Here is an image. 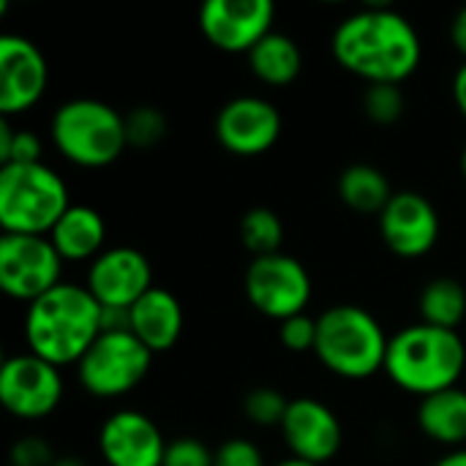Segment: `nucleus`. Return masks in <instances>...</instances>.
Segmentation results:
<instances>
[{
	"instance_id": "1",
	"label": "nucleus",
	"mask_w": 466,
	"mask_h": 466,
	"mask_svg": "<svg viewBox=\"0 0 466 466\" xmlns=\"http://www.w3.org/2000/svg\"><path fill=\"white\" fill-rule=\"evenodd\" d=\"M333 57L369 85H401L423 57L415 25L388 5L350 14L333 33Z\"/></svg>"
},
{
	"instance_id": "2",
	"label": "nucleus",
	"mask_w": 466,
	"mask_h": 466,
	"mask_svg": "<svg viewBox=\"0 0 466 466\" xmlns=\"http://www.w3.org/2000/svg\"><path fill=\"white\" fill-rule=\"evenodd\" d=\"M104 333V309L82 284H57L25 311L27 352L52 366H76Z\"/></svg>"
},
{
	"instance_id": "3",
	"label": "nucleus",
	"mask_w": 466,
	"mask_h": 466,
	"mask_svg": "<svg viewBox=\"0 0 466 466\" xmlns=\"http://www.w3.org/2000/svg\"><path fill=\"white\" fill-rule=\"evenodd\" d=\"M464 366L466 347L459 330H442L426 322L399 330L385 358V374L393 385L420 399L456 388Z\"/></svg>"
},
{
	"instance_id": "4",
	"label": "nucleus",
	"mask_w": 466,
	"mask_h": 466,
	"mask_svg": "<svg viewBox=\"0 0 466 466\" xmlns=\"http://www.w3.org/2000/svg\"><path fill=\"white\" fill-rule=\"evenodd\" d=\"M390 339L385 336L377 317L360 306H333L317 317V347L319 363L341 380H369L385 371Z\"/></svg>"
},
{
	"instance_id": "5",
	"label": "nucleus",
	"mask_w": 466,
	"mask_h": 466,
	"mask_svg": "<svg viewBox=\"0 0 466 466\" xmlns=\"http://www.w3.org/2000/svg\"><path fill=\"white\" fill-rule=\"evenodd\" d=\"M71 208L66 180L41 164H5L0 169L3 235L46 238Z\"/></svg>"
},
{
	"instance_id": "6",
	"label": "nucleus",
	"mask_w": 466,
	"mask_h": 466,
	"mask_svg": "<svg viewBox=\"0 0 466 466\" xmlns=\"http://www.w3.org/2000/svg\"><path fill=\"white\" fill-rule=\"evenodd\" d=\"M57 153L85 169H101L128 147L126 120L117 109L96 98H74L57 106L49 126Z\"/></svg>"
},
{
	"instance_id": "7",
	"label": "nucleus",
	"mask_w": 466,
	"mask_h": 466,
	"mask_svg": "<svg viewBox=\"0 0 466 466\" xmlns=\"http://www.w3.org/2000/svg\"><path fill=\"white\" fill-rule=\"evenodd\" d=\"M150 363L153 352L128 328L104 330L76 363V377L90 396L120 399L147 377Z\"/></svg>"
},
{
	"instance_id": "8",
	"label": "nucleus",
	"mask_w": 466,
	"mask_h": 466,
	"mask_svg": "<svg viewBox=\"0 0 466 466\" xmlns=\"http://www.w3.org/2000/svg\"><path fill=\"white\" fill-rule=\"evenodd\" d=\"M246 298L268 319L284 322L306 314L311 300V276L300 259L284 251L254 257L246 270Z\"/></svg>"
},
{
	"instance_id": "9",
	"label": "nucleus",
	"mask_w": 466,
	"mask_h": 466,
	"mask_svg": "<svg viewBox=\"0 0 466 466\" xmlns=\"http://www.w3.org/2000/svg\"><path fill=\"white\" fill-rule=\"evenodd\" d=\"M63 259L49 238L3 235L0 238V289L22 303L52 292L60 281Z\"/></svg>"
},
{
	"instance_id": "10",
	"label": "nucleus",
	"mask_w": 466,
	"mask_h": 466,
	"mask_svg": "<svg viewBox=\"0 0 466 466\" xmlns=\"http://www.w3.org/2000/svg\"><path fill=\"white\" fill-rule=\"evenodd\" d=\"M63 399L60 369L33 352L14 355L0 369V401L19 420L49 418Z\"/></svg>"
},
{
	"instance_id": "11",
	"label": "nucleus",
	"mask_w": 466,
	"mask_h": 466,
	"mask_svg": "<svg viewBox=\"0 0 466 466\" xmlns=\"http://www.w3.org/2000/svg\"><path fill=\"white\" fill-rule=\"evenodd\" d=\"M85 287L104 311H131V306L153 289V268L142 251L115 246L90 262Z\"/></svg>"
},
{
	"instance_id": "12",
	"label": "nucleus",
	"mask_w": 466,
	"mask_h": 466,
	"mask_svg": "<svg viewBox=\"0 0 466 466\" xmlns=\"http://www.w3.org/2000/svg\"><path fill=\"white\" fill-rule=\"evenodd\" d=\"M270 0H208L199 8L202 35L221 52H251L268 33H273Z\"/></svg>"
},
{
	"instance_id": "13",
	"label": "nucleus",
	"mask_w": 466,
	"mask_h": 466,
	"mask_svg": "<svg viewBox=\"0 0 466 466\" xmlns=\"http://www.w3.org/2000/svg\"><path fill=\"white\" fill-rule=\"evenodd\" d=\"M49 82L44 52L25 35H0V112L3 117L33 109Z\"/></svg>"
},
{
	"instance_id": "14",
	"label": "nucleus",
	"mask_w": 466,
	"mask_h": 466,
	"mask_svg": "<svg viewBox=\"0 0 466 466\" xmlns=\"http://www.w3.org/2000/svg\"><path fill=\"white\" fill-rule=\"evenodd\" d=\"M281 137L279 109L259 96H240L227 101L216 117V139L235 156H262Z\"/></svg>"
},
{
	"instance_id": "15",
	"label": "nucleus",
	"mask_w": 466,
	"mask_h": 466,
	"mask_svg": "<svg viewBox=\"0 0 466 466\" xmlns=\"http://www.w3.org/2000/svg\"><path fill=\"white\" fill-rule=\"evenodd\" d=\"M380 235L401 259L426 257L440 240V213L418 191H396L380 213Z\"/></svg>"
},
{
	"instance_id": "16",
	"label": "nucleus",
	"mask_w": 466,
	"mask_h": 466,
	"mask_svg": "<svg viewBox=\"0 0 466 466\" xmlns=\"http://www.w3.org/2000/svg\"><path fill=\"white\" fill-rule=\"evenodd\" d=\"M98 453L109 466H164L167 440L145 412L120 410L104 420Z\"/></svg>"
},
{
	"instance_id": "17",
	"label": "nucleus",
	"mask_w": 466,
	"mask_h": 466,
	"mask_svg": "<svg viewBox=\"0 0 466 466\" xmlns=\"http://www.w3.org/2000/svg\"><path fill=\"white\" fill-rule=\"evenodd\" d=\"M284 442L292 459L325 466L341 451V423L330 407L317 399H295L281 423Z\"/></svg>"
},
{
	"instance_id": "18",
	"label": "nucleus",
	"mask_w": 466,
	"mask_h": 466,
	"mask_svg": "<svg viewBox=\"0 0 466 466\" xmlns=\"http://www.w3.org/2000/svg\"><path fill=\"white\" fill-rule=\"evenodd\" d=\"M128 330L153 352H167L177 344L183 333V309L180 300L161 289L153 287L145 298H139L131 311H128Z\"/></svg>"
},
{
	"instance_id": "19",
	"label": "nucleus",
	"mask_w": 466,
	"mask_h": 466,
	"mask_svg": "<svg viewBox=\"0 0 466 466\" xmlns=\"http://www.w3.org/2000/svg\"><path fill=\"white\" fill-rule=\"evenodd\" d=\"M46 238L63 262H93L104 248L106 224L98 210L87 205H71Z\"/></svg>"
},
{
	"instance_id": "20",
	"label": "nucleus",
	"mask_w": 466,
	"mask_h": 466,
	"mask_svg": "<svg viewBox=\"0 0 466 466\" xmlns=\"http://www.w3.org/2000/svg\"><path fill=\"white\" fill-rule=\"evenodd\" d=\"M418 426L431 442L459 451L466 445V390L456 385L420 399Z\"/></svg>"
},
{
	"instance_id": "21",
	"label": "nucleus",
	"mask_w": 466,
	"mask_h": 466,
	"mask_svg": "<svg viewBox=\"0 0 466 466\" xmlns=\"http://www.w3.org/2000/svg\"><path fill=\"white\" fill-rule=\"evenodd\" d=\"M248 66L254 76L265 85L284 87L298 79L303 68V55L300 46L284 35V33H268L251 52H248Z\"/></svg>"
},
{
	"instance_id": "22",
	"label": "nucleus",
	"mask_w": 466,
	"mask_h": 466,
	"mask_svg": "<svg viewBox=\"0 0 466 466\" xmlns=\"http://www.w3.org/2000/svg\"><path fill=\"white\" fill-rule=\"evenodd\" d=\"M339 197L358 213H382L393 199V191L382 169L371 164H352L339 177Z\"/></svg>"
},
{
	"instance_id": "23",
	"label": "nucleus",
	"mask_w": 466,
	"mask_h": 466,
	"mask_svg": "<svg viewBox=\"0 0 466 466\" xmlns=\"http://www.w3.org/2000/svg\"><path fill=\"white\" fill-rule=\"evenodd\" d=\"M420 317L426 325L456 330L466 317V289L461 281L451 276H440L426 284L420 292Z\"/></svg>"
},
{
	"instance_id": "24",
	"label": "nucleus",
	"mask_w": 466,
	"mask_h": 466,
	"mask_svg": "<svg viewBox=\"0 0 466 466\" xmlns=\"http://www.w3.org/2000/svg\"><path fill=\"white\" fill-rule=\"evenodd\" d=\"M240 240L254 257H270L281 251L284 224L270 208H251L240 218Z\"/></svg>"
},
{
	"instance_id": "25",
	"label": "nucleus",
	"mask_w": 466,
	"mask_h": 466,
	"mask_svg": "<svg viewBox=\"0 0 466 466\" xmlns=\"http://www.w3.org/2000/svg\"><path fill=\"white\" fill-rule=\"evenodd\" d=\"M123 120H126L128 147H137V150L158 145L167 134V117L156 106H137L128 115H123Z\"/></svg>"
},
{
	"instance_id": "26",
	"label": "nucleus",
	"mask_w": 466,
	"mask_h": 466,
	"mask_svg": "<svg viewBox=\"0 0 466 466\" xmlns=\"http://www.w3.org/2000/svg\"><path fill=\"white\" fill-rule=\"evenodd\" d=\"M287 410H289V401L284 399V393L276 388H268V385L248 390V396L243 399V412L254 426H279L281 429Z\"/></svg>"
},
{
	"instance_id": "27",
	"label": "nucleus",
	"mask_w": 466,
	"mask_h": 466,
	"mask_svg": "<svg viewBox=\"0 0 466 466\" xmlns=\"http://www.w3.org/2000/svg\"><path fill=\"white\" fill-rule=\"evenodd\" d=\"M0 161L5 164H41V139L33 131H14L8 117L0 120Z\"/></svg>"
},
{
	"instance_id": "28",
	"label": "nucleus",
	"mask_w": 466,
	"mask_h": 466,
	"mask_svg": "<svg viewBox=\"0 0 466 466\" xmlns=\"http://www.w3.org/2000/svg\"><path fill=\"white\" fill-rule=\"evenodd\" d=\"M363 109L374 123L390 126L404 115V93L399 85H369L363 93Z\"/></svg>"
},
{
	"instance_id": "29",
	"label": "nucleus",
	"mask_w": 466,
	"mask_h": 466,
	"mask_svg": "<svg viewBox=\"0 0 466 466\" xmlns=\"http://www.w3.org/2000/svg\"><path fill=\"white\" fill-rule=\"evenodd\" d=\"M164 466H216V451L194 437H180L167 442Z\"/></svg>"
},
{
	"instance_id": "30",
	"label": "nucleus",
	"mask_w": 466,
	"mask_h": 466,
	"mask_svg": "<svg viewBox=\"0 0 466 466\" xmlns=\"http://www.w3.org/2000/svg\"><path fill=\"white\" fill-rule=\"evenodd\" d=\"M279 339L289 352H314L317 347V319L309 314H298L284 319L279 328Z\"/></svg>"
},
{
	"instance_id": "31",
	"label": "nucleus",
	"mask_w": 466,
	"mask_h": 466,
	"mask_svg": "<svg viewBox=\"0 0 466 466\" xmlns=\"http://www.w3.org/2000/svg\"><path fill=\"white\" fill-rule=\"evenodd\" d=\"M216 466H265V456L248 440H227L216 451Z\"/></svg>"
},
{
	"instance_id": "32",
	"label": "nucleus",
	"mask_w": 466,
	"mask_h": 466,
	"mask_svg": "<svg viewBox=\"0 0 466 466\" xmlns=\"http://www.w3.org/2000/svg\"><path fill=\"white\" fill-rule=\"evenodd\" d=\"M55 461L57 459H55L52 448L44 440L27 437V440H19L11 448V464L8 466H52Z\"/></svg>"
},
{
	"instance_id": "33",
	"label": "nucleus",
	"mask_w": 466,
	"mask_h": 466,
	"mask_svg": "<svg viewBox=\"0 0 466 466\" xmlns=\"http://www.w3.org/2000/svg\"><path fill=\"white\" fill-rule=\"evenodd\" d=\"M451 41H453V46L466 57V5L453 16V22H451Z\"/></svg>"
},
{
	"instance_id": "34",
	"label": "nucleus",
	"mask_w": 466,
	"mask_h": 466,
	"mask_svg": "<svg viewBox=\"0 0 466 466\" xmlns=\"http://www.w3.org/2000/svg\"><path fill=\"white\" fill-rule=\"evenodd\" d=\"M453 98L459 104V112L466 117V60L464 66L456 71V76H453Z\"/></svg>"
},
{
	"instance_id": "35",
	"label": "nucleus",
	"mask_w": 466,
	"mask_h": 466,
	"mask_svg": "<svg viewBox=\"0 0 466 466\" xmlns=\"http://www.w3.org/2000/svg\"><path fill=\"white\" fill-rule=\"evenodd\" d=\"M434 466H466V448H459V451H451L448 456H442Z\"/></svg>"
},
{
	"instance_id": "36",
	"label": "nucleus",
	"mask_w": 466,
	"mask_h": 466,
	"mask_svg": "<svg viewBox=\"0 0 466 466\" xmlns=\"http://www.w3.org/2000/svg\"><path fill=\"white\" fill-rule=\"evenodd\" d=\"M52 466H85V464H82L76 456H63V459H57Z\"/></svg>"
},
{
	"instance_id": "37",
	"label": "nucleus",
	"mask_w": 466,
	"mask_h": 466,
	"mask_svg": "<svg viewBox=\"0 0 466 466\" xmlns=\"http://www.w3.org/2000/svg\"><path fill=\"white\" fill-rule=\"evenodd\" d=\"M276 466H317V464H309V461H300V459H287V461H281V464Z\"/></svg>"
},
{
	"instance_id": "38",
	"label": "nucleus",
	"mask_w": 466,
	"mask_h": 466,
	"mask_svg": "<svg viewBox=\"0 0 466 466\" xmlns=\"http://www.w3.org/2000/svg\"><path fill=\"white\" fill-rule=\"evenodd\" d=\"M461 172H464V177H466V147H464V153H461Z\"/></svg>"
}]
</instances>
